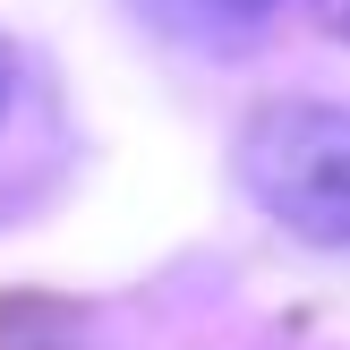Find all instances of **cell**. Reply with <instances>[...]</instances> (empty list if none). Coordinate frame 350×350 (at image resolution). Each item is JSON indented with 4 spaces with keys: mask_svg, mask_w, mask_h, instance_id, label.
<instances>
[{
    "mask_svg": "<svg viewBox=\"0 0 350 350\" xmlns=\"http://www.w3.org/2000/svg\"><path fill=\"white\" fill-rule=\"evenodd\" d=\"M239 180L282 231L350 248V103H273L239 137Z\"/></svg>",
    "mask_w": 350,
    "mask_h": 350,
    "instance_id": "obj_1",
    "label": "cell"
},
{
    "mask_svg": "<svg viewBox=\"0 0 350 350\" xmlns=\"http://www.w3.org/2000/svg\"><path fill=\"white\" fill-rule=\"evenodd\" d=\"M273 9H282V0H137V17H146L154 34H171V43H188V51L256 43V34L273 26Z\"/></svg>",
    "mask_w": 350,
    "mask_h": 350,
    "instance_id": "obj_2",
    "label": "cell"
},
{
    "mask_svg": "<svg viewBox=\"0 0 350 350\" xmlns=\"http://www.w3.org/2000/svg\"><path fill=\"white\" fill-rule=\"evenodd\" d=\"M317 17H325V34H342V43H350V0H317Z\"/></svg>",
    "mask_w": 350,
    "mask_h": 350,
    "instance_id": "obj_3",
    "label": "cell"
},
{
    "mask_svg": "<svg viewBox=\"0 0 350 350\" xmlns=\"http://www.w3.org/2000/svg\"><path fill=\"white\" fill-rule=\"evenodd\" d=\"M9 94H17V68H9V51H0V120H9Z\"/></svg>",
    "mask_w": 350,
    "mask_h": 350,
    "instance_id": "obj_4",
    "label": "cell"
}]
</instances>
